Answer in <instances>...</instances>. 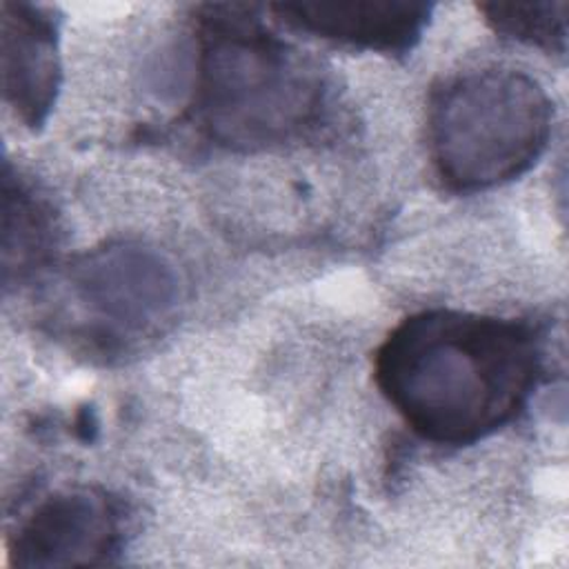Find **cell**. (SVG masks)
Here are the masks:
<instances>
[{
    "instance_id": "cell-3",
    "label": "cell",
    "mask_w": 569,
    "mask_h": 569,
    "mask_svg": "<svg viewBox=\"0 0 569 569\" xmlns=\"http://www.w3.org/2000/svg\"><path fill=\"white\" fill-rule=\"evenodd\" d=\"M542 84L513 69L469 71L445 84L429 111V147L449 189L480 191L525 173L551 133Z\"/></svg>"
},
{
    "instance_id": "cell-2",
    "label": "cell",
    "mask_w": 569,
    "mask_h": 569,
    "mask_svg": "<svg viewBox=\"0 0 569 569\" xmlns=\"http://www.w3.org/2000/svg\"><path fill=\"white\" fill-rule=\"evenodd\" d=\"M193 102L207 136L229 149L282 144L313 127L318 69L244 7H209L196 44Z\"/></svg>"
},
{
    "instance_id": "cell-1",
    "label": "cell",
    "mask_w": 569,
    "mask_h": 569,
    "mask_svg": "<svg viewBox=\"0 0 569 569\" xmlns=\"http://www.w3.org/2000/svg\"><path fill=\"white\" fill-rule=\"evenodd\" d=\"M376 385L407 425L436 445H471L527 402L540 349L516 320L462 311L405 318L376 353Z\"/></svg>"
},
{
    "instance_id": "cell-6",
    "label": "cell",
    "mask_w": 569,
    "mask_h": 569,
    "mask_svg": "<svg viewBox=\"0 0 569 569\" xmlns=\"http://www.w3.org/2000/svg\"><path fill=\"white\" fill-rule=\"evenodd\" d=\"M0 33L4 102L22 124L36 129L47 120L60 87L56 24L33 4L2 2Z\"/></svg>"
},
{
    "instance_id": "cell-4",
    "label": "cell",
    "mask_w": 569,
    "mask_h": 569,
    "mask_svg": "<svg viewBox=\"0 0 569 569\" xmlns=\"http://www.w3.org/2000/svg\"><path fill=\"white\" fill-rule=\"evenodd\" d=\"M71 300L102 340L158 333L176 313L180 280L173 264L138 242H113L80 256L67 276Z\"/></svg>"
},
{
    "instance_id": "cell-9",
    "label": "cell",
    "mask_w": 569,
    "mask_h": 569,
    "mask_svg": "<svg viewBox=\"0 0 569 569\" xmlns=\"http://www.w3.org/2000/svg\"><path fill=\"white\" fill-rule=\"evenodd\" d=\"M480 11L498 33L542 47L547 51H565V2H485L480 4Z\"/></svg>"
},
{
    "instance_id": "cell-7",
    "label": "cell",
    "mask_w": 569,
    "mask_h": 569,
    "mask_svg": "<svg viewBox=\"0 0 569 569\" xmlns=\"http://www.w3.org/2000/svg\"><path fill=\"white\" fill-rule=\"evenodd\" d=\"M273 11L296 29L327 40L400 53L422 36L431 7L409 0L282 2Z\"/></svg>"
},
{
    "instance_id": "cell-8",
    "label": "cell",
    "mask_w": 569,
    "mask_h": 569,
    "mask_svg": "<svg viewBox=\"0 0 569 569\" xmlns=\"http://www.w3.org/2000/svg\"><path fill=\"white\" fill-rule=\"evenodd\" d=\"M53 242L49 209L36 193L11 176L4 164L2 180V278L22 280L42 264Z\"/></svg>"
},
{
    "instance_id": "cell-5",
    "label": "cell",
    "mask_w": 569,
    "mask_h": 569,
    "mask_svg": "<svg viewBox=\"0 0 569 569\" xmlns=\"http://www.w3.org/2000/svg\"><path fill=\"white\" fill-rule=\"evenodd\" d=\"M120 509L96 487L47 496L18 527L9 556L18 567H89L107 562L120 545Z\"/></svg>"
}]
</instances>
